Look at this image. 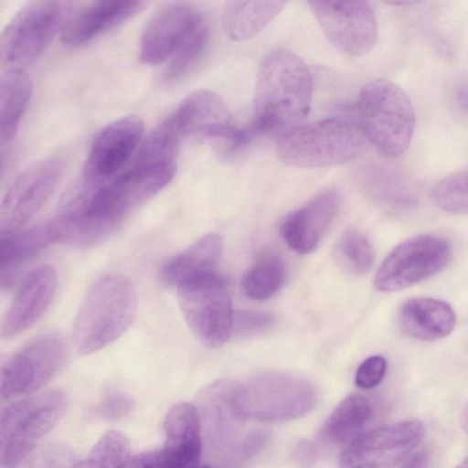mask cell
<instances>
[{
    "instance_id": "obj_31",
    "label": "cell",
    "mask_w": 468,
    "mask_h": 468,
    "mask_svg": "<svg viewBox=\"0 0 468 468\" xmlns=\"http://www.w3.org/2000/svg\"><path fill=\"white\" fill-rule=\"evenodd\" d=\"M431 197L441 209L454 213H468V168L453 172L431 189Z\"/></svg>"
},
{
    "instance_id": "obj_38",
    "label": "cell",
    "mask_w": 468,
    "mask_h": 468,
    "mask_svg": "<svg viewBox=\"0 0 468 468\" xmlns=\"http://www.w3.org/2000/svg\"><path fill=\"white\" fill-rule=\"evenodd\" d=\"M428 455L425 452H420L412 455L401 468H427Z\"/></svg>"
},
{
    "instance_id": "obj_26",
    "label": "cell",
    "mask_w": 468,
    "mask_h": 468,
    "mask_svg": "<svg viewBox=\"0 0 468 468\" xmlns=\"http://www.w3.org/2000/svg\"><path fill=\"white\" fill-rule=\"evenodd\" d=\"M374 416V407L367 397L352 394L346 397L322 426L319 436L324 441L346 445L365 432Z\"/></svg>"
},
{
    "instance_id": "obj_13",
    "label": "cell",
    "mask_w": 468,
    "mask_h": 468,
    "mask_svg": "<svg viewBox=\"0 0 468 468\" xmlns=\"http://www.w3.org/2000/svg\"><path fill=\"white\" fill-rule=\"evenodd\" d=\"M422 423L403 420L367 431L343 450L340 468H390L406 459L423 437Z\"/></svg>"
},
{
    "instance_id": "obj_32",
    "label": "cell",
    "mask_w": 468,
    "mask_h": 468,
    "mask_svg": "<svg viewBox=\"0 0 468 468\" xmlns=\"http://www.w3.org/2000/svg\"><path fill=\"white\" fill-rule=\"evenodd\" d=\"M209 37L207 21L174 54L164 72V81L173 83L184 77L203 54Z\"/></svg>"
},
{
    "instance_id": "obj_41",
    "label": "cell",
    "mask_w": 468,
    "mask_h": 468,
    "mask_svg": "<svg viewBox=\"0 0 468 468\" xmlns=\"http://www.w3.org/2000/svg\"><path fill=\"white\" fill-rule=\"evenodd\" d=\"M454 468H468V456Z\"/></svg>"
},
{
    "instance_id": "obj_28",
    "label": "cell",
    "mask_w": 468,
    "mask_h": 468,
    "mask_svg": "<svg viewBox=\"0 0 468 468\" xmlns=\"http://www.w3.org/2000/svg\"><path fill=\"white\" fill-rule=\"evenodd\" d=\"M284 276V266L278 257H264L247 271L242 282L243 292L253 300L269 299L280 290Z\"/></svg>"
},
{
    "instance_id": "obj_40",
    "label": "cell",
    "mask_w": 468,
    "mask_h": 468,
    "mask_svg": "<svg viewBox=\"0 0 468 468\" xmlns=\"http://www.w3.org/2000/svg\"><path fill=\"white\" fill-rule=\"evenodd\" d=\"M416 2H410V1H399V2H388V4L394 5H410L415 4Z\"/></svg>"
},
{
    "instance_id": "obj_21",
    "label": "cell",
    "mask_w": 468,
    "mask_h": 468,
    "mask_svg": "<svg viewBox=\"0 0 468 468\" xmlns=\"http://www.w3.org/2000/svg\"><path fill=\"white\" fill-rule=\"evenodd\" d=\"M148 4L139 0L92 2L69 18L61 31V42L68 46L84 44L130 19Z\"/></svg>"
},
{
    "instance_id": "obj_25",
    "label": "cell",
    "mask_w": 468,
    "mask_h": 468,
    "mask_svg": "<svg viewBox=\"0 0 468 468\" xmlns=\"http://www.w3.org/2000/svg\"><path fill=\"white\" fill-rule=\"evenodd\" d=\"M33 82L26 69L2 70L0 77V143L12 142L33 94Z\"/></svg>"
},
{
    "instance_id": "obj_23",
    "label": "cell",
    "mask_w": 468,
    "mask_h": 468,
    "mask_svg": "<svg viewBox=\"0 0 468 468\" xmlns=\"http://www.w3.org/2000/svg\"><path fill=\"white\" fill-rule=\"evenodd\" d=\"M221 250L220 237L206 235L163 265L160 272L162 280L166 284L177 287L192 279L216 272Z\"/></svg>"
},
{
    "instance_id": "obj_30",
    "label": "cell",
    "mask_w": 468,
    "mask_h": 468,
    "mask_svg": "<svg viewBox=\"0 0 468 468\" xmlns=\"http://www.w3.org/2000/svg\"><path fill=\"white\" fill-rule=\"evenodd\" d=\"M130 458L128 438L118 431H109L94 444L90 454L69 468H122Z\"/></svg>"
},
{
    "instance_id": "obj_16",
    "label": "cell",
    "mask_w": 468,
    "mask_h": 468,
    "mask_svg": "<svg viewBox=\"0 0 468 468\" xmlns=\"http://www.w3.org/2000/svg\"><path fill=\"white\" fill-rule=\"evenodd\" d=\"M205 22L204 16L190 5L166 3L145 25L140 41V61L156 65L171 58Z\"/></svg>"
},
{
    "instance_id": "obj_15",
    "label": "cell",
    "mask_w": 468,
    "mask_h": 468,
    "mask_svg": "<svg viewBox=\"0 0 468 468\" xmlns=\"http://www.w3.org/2000/svg\"><path fill=\"white\" fill-rule=\"evenodd\" d=\"M62 171L61 160L50 157L33 164L16 178L1 204V233L19 229L38 212L57 186Z\"/></svg>"
},
{
    "instance_id": "obj_11",
    "label": "cell",
    "mask_w": 468,
    "mask_h": 468,
    "mask_svg": "<svg viewBox=\"0 0 468 468\" xmlns=\"http://www.w3.org/2000/svg\"><path fill=\"white\" fill-rule=\"evenodd\" d=\"M66 357V346L58 336L44 335L27 343L2 365L1 400L37 390L63 367Z\"/></svg>"
},
{
    "instance_id": "obj_24",
    "label": "cell",
    "mask_w": 468,
    "mask_h": 468,
    "mask_svg": "<svg viewBox=\"0 0 468 468\" xmlns=\"http://www.w3.org/2000/svg\"><path fill=\"white\" fill-rule=\"evenodd\" d=\"M286 4L284 1H228L222 13L223 30L231 41H246L265 28Z\"/></svg>"
},
{
    "instance_id": "obj_7",
    "label": "cell",
    "mask_w": 468,
    "mask_h": 468,
    "mask_svg": "<svg viewBox=\"0 0 468 468\" xmlns=\"http://www.w3.org/2000/svg\"><path fill=\"white\" fill-rule=\"evenodd\" d=\"M71 2L38 0L24 5L0 36L2 70L25 69L45 50L69 16Z\"/></svg>"
},
{
    "instance_id": "obj_29",
    "label": "cell",
    "mask_w": 468,
    "mask_h": 468,
    "mask_svg": "<svg viewBox=\"0 0 468 468\" xmlns=\"http://www.w3.org/2000/svg\"><path fill=\"white\" fill-rule=\"evenodd\" d=\"M338 265L354 275H363L372 267L374 250L368 239L356 229L345 231L335 247Z\"/></svg>"
},
{
    "instance_id": "obj_12",
    "label": "cell",
    "mask_w": 468,
    "mask_h": 468,
    "mask_svg": "<svg viewBox=\"0 0 468 468\" xmlns=\"http://www.w3.org/2000/svg\"><path fill=\"white\" fill-rule=\"evenodd\" d=\"M309 7L324 36L338 50L362 56L378 38L375 12L366 1H314Z\"/></svg>"
},
{
    "instance_id": "obj_27",
    "label": "cell",
    "mask_w": 468,
    "mask_h": 468,
    "mask_svg": "<svg viewBox=\"0 0 468 468\" xmlns=\"http://www.w3.org/2000/svg\"><path fill=\"white\" fill-rule=\"evenodd\" d=\"M50 242L47 226L1 233V287H10L19 267Z\"/></svg>"
},
{
    "instance_id": "obj_14",
    "label": "cell",
    "mask_w": 468,
    "mask_h": 468,
    "mask_svg": "<svg viewBox=\"0 0 468 468\" xmlns=\"http://www.w3.org/2000/svg\"><path fill=\"white\" fill-rule=\"evenodd\" d=\"M144 125L136 115L122 117L103 127L93 139L83 167L87 188L112 180L142 141Z\"/></svg>"
},
{
    "instance_id": "obj_4",
    "label": "cell",
    "mask_w": 468,
    "mask_h": 468,
    "mask_svg": "<svg viewBox=\"0 0 468 468\" xmlns=\"http://www.w3.org/2000/svg\"><path fill=\"white\" fill-rule=\"evenodd\" d=\"M368 144L359 123L325 119L285 130L276 141V154L291 166L321 168L351 162Z\"/></svg>"
},
{
    "instance_id": "obj_8",
    "label": "cell",
    "mask_w": 468,
    "mask_h": 468,
    "mask_svg": "<svg viewBox=\"0 0 468 468\" xmlns=\"http://www.w3.org/2000/svg\"><path fill=\"white\" fill-rule=\"evenodd\" d=\"M316 391L306 380L282 373H263L238 384L235 408L243 420L271 422L297 418L316 401Z\"/></svg>"
},
{
    "instance_id": "obj_37",
    "label": "cell",
    "mask_w": 468,
    "mask_h": 468,
    "mask_svg": "<svg viewBox=\"0 0 468 468\" xmlns=\"http://www.w3.org/2000/svg\"><path fill=\"white\" fill-rule=\"evenodd\" d=\"M316 453V448L311 443H303L299 446L298 451L296 452V456L298 457L299 462L302 464L310 463Z\"/></svg>"
},
{
    "instance_id": "obj_20",
    "label": "cell",
    "mask_w": 468,
    "mask_h": 468,
    "mask_svg": "<svg viewBox=\"0 0 468 468\" xmlns=\"http://www.w3.org/2000/svg\"><path fill=\"white\" fill-rule=\"evenodd\" d=\"M237 381L221 379L204 388L197 396V411L202 433L208 444L226 452L235 443L233 436L244 420L237 413Z\"/></svg>"
},
{
    "instance_id": "obj_35",
    "label": "cell",
    "mask_w": 468,
    "mask_h": 468,
    "mask_svg": "<svg viewBox=\"0 0 468 468\" xmlns=\"http://www.w3.org/2000/svg\"><path fill=\"white\" fill-rule=\"evenodd\" d=\"M272 316L266 313L239 311L234 313L232 334L247 336L266 330L272 324Z\"/></svg>"
},
{
    "instance_id": "obj_3",
    "label": "cell",
    "mask_w": 468,
    "mask_h": 468,
    "mask_svg": "<svg viewBox=\"0 0 468 468\" xmlns=\"http://www.w3.org/2000/svg\"><path fill=\"white\" fill-rule=\"evenodd\" d=\"M176 173V163L134 165L97 188L85 187L65 200L60 209L119 229L131 210L169 185Z\"/></svg>"
},
{
    "instance_id": "obj_10",
    "label": "cell",
    "mask_w": 468,
    "mask_h": 468,
    "mask_svg": "<svg viewBox=\"0 0 468 468\" xmlns=\"http://www.w3.org/2000/svg\"><path fill=\"white\" fill-rule=\"evenodd\" d=\"M451 258V245L441 237L419 235L408 239L386 257L374 284L383 292L403 290L441 272Z\"/></svg>"
},
{
    "instance_id": "obj_18",
    "label": "cell",
    "mask_w": 468,
    "mask_h": 468,
    "mask_svg": "<svg viewBox=\"0 0 468 468\" xmlns=\"http://www.w3.org/2000/svg\"><path fill=\"white\" fill-rule=\"evenodd\" d=\"M56 287L57 272L51 265H41L27 274L3 318L2 338H10L33 325L49 305Z\"/></svg>"
},
{
    "instance_id": "obj_36",
    "label": "cell",
    "mask_w": 468,
    "mask_h": 468,
    "mask_svg": "<svg viewBox=\"0 0 468 468\" xmlns=\"http://www.w3.org/2000/svg\"><path fill=\"white\" fill-rule=\"evenodd\" d=\"M386 371L387 361L383 356H369L358 367L355 378L356 384L363 389L373 388L382 381Z\"/></svg>"
},
{
    "instance_id": "obj_6",
    "label": "cell",
    "mask_w": 468,
    "mask_h": 468,
    "mask_svg": "<svg viewBox=\"0 0 468 468\" xmlns=\"http://www.w3.org/2000/svg\"><path fill=\"white\" fill-rule=\"evenodd\" d=\"M59 390H47L7 406L0 417V468H17L57 425L68 408Z\"/></svg>"
},
{
    "instance_id": "obj_33",
    "label": "cell",
    "mask_w": 468,
    "mask_h": 468,
    "mask_svg": "<svg viewBox=\"0 0 468 468\" xmlns=\"http://www.w3.org/2000/svg\"><path fill=\"white\" fill-rule=\"evenodd\" d=\"M268 439L265 431H253L239 438L223 458L227 468H241L264 446Z\"/></svg>"
},
{
    "instance_id": "obj_5",
    "label": "cell",
    "mask_w": 468,
    "mask_h": 468,
    "mask_svg": "<svg viewBox=\"0 0 468 468\" xmlns=\"http://www.w3.org/2000/svg\"><path fill=\"white\" fill-rule=\"evenodd\" d=\"M359 125L368 144L385 157L398 158L410 147L416 125L414 108L402 88L375 79L360 90Z\"/></svg>"
},
{
    "instance_id": "obj_22",
    "label": "cell",
    "mask_w": 468,
    "mask_h": 468,
    "mask_svg": "<svg viewBox=\"0 0 468 468\" xmlns=\"http://www.w3.org/2000/svg\"><path fill=\"white\" fill-rule=\"evenodd\" d=\"M399 323L410 337L431 342L444 338L453 331L456 315L452 306L442 300L415 297L401 304Z\"/></svg>"
},
{
    "instance_id": "obj_2",
    "label": "cell",
    "mask_w": 468,
    "mask_h": 468,
    "mask_svg": "<svg viewBox=\"0 0 468 468\" xmlns=\"http://www.w3.org/2000/svg\"><path fill=\"white\" fill-rule=\"evenodd\" d=\"M133 282L121 274H108L87 292L75 316L72 336L78 351L92 354L118 339L137 312Z\"/></svg>"
},
{
    "instance_id": "obj_1",
    "label": "cell",
    "mask_w": 468,
    "mask_h": 468,
    "mask_svg": "<svg viewBox=\"0 0 468 468\" xmlns=\"http://www.w3.org/2000/svg\"><path fill=\"white\" fill-rule=\"evenodd\" d=\"M313 90L311 70L302 58L283 49L267 54L254 94V122L261 133L298 125L310 112Z\"/></svg>"
},
{
    "instance_id": "obj_39",
    "label": "cell",
    "mask_w": 468,
    "mask_h": 468,
    "mask_svg": "<svg viewBox=\"0 0 468 468\" xmlns=\"http://www.w3.org/2000/svg\"><path fill=\"white\" fill-rule=\"evenodd\" d=\"M461 426L463 431L468 434V404L461 414Z\"/></svg>"
},
{
    "instance_id": "obj_42",
    "label": "cell",
    "mask_w": 468,
    "mask_h": 468,
    "mask_svg": "<svg viewBox=\"0 0 468 468\" xmlns=\"http://www.w3.org/2000/svg\"><path fill=\"white\" fill-rule=\"evenodd\" d=\"M193 468H216V467L210 466V465H202V466L197 465V466L193 467Z\"/></svg>"
},
{
    "instance_id": "obj_9",
    "label": "cell",
    "mask_w": 468,
    "mask_h": 468,
    "mask_svg": "<svg viewBox=\"0 0 468 468\" xmlns=\"http://www.w3.org/2000/svg\"><path fill=\"white\" fill-rule=\"evenodd\" d=\"M185 321L204 346L217 348L232 334L234 313L226 282L217 273L206 274L176 287Z\"/></svg>"
},
{
    "instance_id": "obj_19",
    "label": "cell",
    "mask_w": 468,
    "mask_h": 468,
    "mask_svg": "<svg viewBox=\"0 0 468 468\" xmlns=\"http://www.w3.org/2000/svg\"><path fill=\"white\" fill-rule=\"evenodd\" d=\"M335 190H324L289 213L280 226L281 236L295 252L307 254L315 250L334 220L339 207Z\"/></svg>"
},
{
    "instance_id": "obj_34",
    "label": "cell",
    "mask_w": 468,
    "mask_h": 468,
    "mask_svg": "<svg viewBox=\"0 0 468 468\" xmlns=\"http://www.w3.org/2000/svg\"><path fill=\"white\" fill-rule=\"evenodd\" d=\"M134 408L133 398L119 390L106 394L100 402L97 412L108 420H116L127 416Z\"/></svg>"
},
{
    "instance_id": "obj_17",
    "label": "cell",
    "mask_w": 468,
    "mask_h": 468,
    "mask_svg": "<svg viewBox=\"0 0 468 468\" xmlns=\"http://www.w3.org/2000/svg\"><path fill=\"white\" fill-rule=\"evenodd\" d=\"M183 138L223 141L228 150L239 132L231 112L217 93L199 90L192 92L170 113Z\"/></svg>"
}]
</instances>
